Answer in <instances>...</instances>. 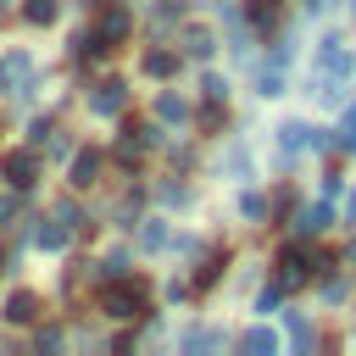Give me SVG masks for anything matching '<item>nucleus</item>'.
I'll list each match as a JSON object with an SVG mask.
<instances>
[{
	"label": "nucleus",
	"mask_w": 356,
	"mask_h": 356,
	"mask_svg": "<svg viewBox=\"0 0 356 356\" xmlns=\"http://www.w3.org/2000/svg\"><path fill=\"white\" fill-rule=\"evenodd\" d=\"M222 345H228L222 328H195V334H184V350H222Z\"/></svg>",
	"instance_id": "obj_14"
},
{
	"label": "nucleus",
	"mask_w": 356,
	"mask_h": 356,
	"mask_svg": "<svg viewBox=\"0 0 356 356\" xmlns=\"http://www.w3.org/2000/svg\"><path fill=\"white\" fill-rule=\"evenodd\" d=\"M0 172H6L17 189H28V184L39 178V156H33V150H11V156L0 161Z\"/></svg>",
	"instance_id": "obj_5"
},
{
	"label": "nucleus",
	"mask_w": 356,
	"mask_h": 356,
	"mask_svg": "<svg viewBox=\"0 0 356 356\" xmlns=\"http://www.w3.org/2000/svg\"><path fill=\"white\" fill-rule=\"evenodd\" d=\"M317 72H339V78L350 72V50H345V39H339V33H328V39L317 44Z\"/></svg>",
	"instance_id": "obj_4"
},
{
	"label": "nucleus",
	"mask_w": 356,
	"mask_h": 356,
	"mask_svg": "<svg viewBox=\"0 0 356 356\" xmlns=\"http://www.w3.org/2000/svg\"><path fill=\"white\" fill-rule=\"evenodd\" d=\"M56 217H61L67 228H78V206H72V200H61V206H56Z\"/></svg>",
	"instance_id": "obj_27"
},
{
	"label": "nucleus",
	"mask_w": 356,
	"mask_h": 356,
	"mask_svg": "<svg viewBox=\"0 0 356 356\" xmlns=\"http://www.w3.org/2000/svg\"><path fill=\"white\" fill-rule=\"evenodd\" d=\"M39 350H61V328H44L39 334Z\"/></svg>",
	"instance_id": "obj_28"
},
{
	"label": "nucleus",
	"mask_w": 356,
	"mask_h": 356,
	"mask_svg": "<svg viewBox=\"0 0 356 356\" xmlns=\"http://www.w3.org/2000/svg\"><path fill=\"white\" fill-rule=\"evenodd\" d=\"M312 339H317V334H312V323H306L300 312H289V345H295V350H312Z\"/></svg>",
	"instance_id": "obj_17"
},
{
	"label": "nucleus",
	"mask_w": 356,
	"mask_h": 356,
	"mask_svg": "<svg viewBox=\"0 0 356 356\" xmlns=\"http://www.w3.org/2000/svg\"><path fill=\"white\" fill-rule=\"evenodd\" d=\"M6 317H11V323H33V317H39V295H33V289H17V295L6 300Z\"/></svg>",
	"instance_id": "obj_10"
},
{
	"label": "nucleus",
	"mask_w": 356,
	"mask_h": 356,
	"mask_svg": "<svg viewBox=\"0 0 356 356\" xmlns=\"http://www.w3.org/2000/svg\"><path fill=\"white\" fill-rule=\"evenodd\" d=\"M95 178H100V156L95 150H78L72 156V189H89Z\"/></svg>",
	"instance_id": "obj_9"
},
{
	"label": "nucleus",
	"mask_w": 356,
	"mask_h": 356,
	"mask_svg": "<svg viewBox=\"0 0 356 356\" xmlns=\"http://www.w3.org/2000/svg\"><path fill=\"white\" fill-rule=\"evenodd\" d=\"M278 295H284V284H273V289H261V295H256V312H261V317H267V312H278Z\"/></svg>",
	"instance_id": "obj_21"
},
{
	"label": "nucleus",
	"mask_w": 356,
	"mask_h": 356,
	"mask_svg": "<svg viewBox=\"0 0 356 356\" xmlns=\"http://www.w3.org/2000/svg\"><path fill=\"white\" fill-rule=\"evenodd\" d=\"M156 117H161V122H184L189 111H184V100H178V95H161V100H156Z\"/></svg>",
	"instance_id": "obj_18"
},
{
	"label": "nucleus",
	"mask_w": 356,
	"mask_h": 356,
	"mask_svg": "<svg viewBox=\"0 0 356 356\" xmlns=\"http://www.w3.org/2000/svg\"><path fill=\"white\" fill-rule=\"evenodd\" d=\"M22 17H28V22H50V17H56V0H28Z\"/></svg>",
	"instance_id": "obj_20"
},
{
	"label": "nucleus",
	"mask_w": 356,
	"mask_h": 356,
	"mask_svg": "<svg viewBox=\"0 0 356 356\" xmlns=\"http://www.w3.org/2000/svg\"><path fill=\"white\" fill-rule=\"evenodd\" d=\"M28 78H33V56H28V50H11V56H0V89H11V95H28Z\"/></svg>",
	"instance_id": "obj_2"
},
{
	"label": "nucleus",
	"mask_w": 356,
	"mask_h": 356,
	"mask_svg": "<svg viewBox=\"0 0 356 356\" xmlns=\"http://www.w3.org/2000/svg\"><path fill=\"white\" fill-rule=\"evenodd\" d=\"M100 312H106V317H117V323L139 317V312H145V300H139V284H111V289L100 295Z\"/></svg>",
	"instance_id": "obj_1"
},
{
	"label": "nucleus",
	"mask_w": 356,
	"mask_h": 356,
	"mask_svg": "<svg viewBox=\"0 0 356 356\" xmlns=\"http://www.w3.org/2000/svg\"><path fill=\"white\" fill-rule=\"evenodd\" d=\"M161 245H167V228L161 222H145L139 228V250H161Z\"/></svg>",
	"instance_id": "obj_19"
},
{
	"label": "nucleus",
	"mask_w": 356,
	"mask_h": 356,
	"mask_svg": "<svg viewBox=\"0 0 356 356\" xmlns=\"http://www.w3.org/2000/svg\"><path fill=\"white\" fill-rule=\"evenodd\" d=\"M145 72H150V78H172V72H178V56H172V50H150V56H145Z\"/></svg>",
	"instance_id": "obj_16"
},
{
	"label": "nucleus",
	"mask_w": 356,
	"mask_h": 356,
	"mask_svg": "<svg viewBox=\"0 0 356 356\" xmlns=\"http://www.w3.org/2000/svg\"><path fill=\"white\" fill-rule=\"evenodd\" d=\"M278 284H284V289H300V284H306V250H300V245H289V250L278 256Z\"/></svg>",
	"instance_id": "obj_6"
},
{
	"label": "nucleus",
	"mask_w": 356,
	"mask_h": 356,
	"mask_svg": "<svg viewBox=\"0 0 356 356\" xmlns=\"http://www.w3.org/2000/svg\"><path fill=\"white\" fill-rule=\"evenodd\" d=\"M206 100L222 106V100H228V78H206Z\"/></svg>",
	"instance_id": "obj_22"
},
{
	"label": "nucleus",
	"mask_w": 356,
	"mask_h": 356,
	"mask_svg": "<svg viewBox=\"0 0 356 356\" xmlns=\"http://www.w3.org/2000/svg\"><path fill=\"white\" fill-rule=\"evenodd\" d=\"M217 267H222V256H211V261L195 273V284H200V289H206V284H217Z\"/></svg>",
	"instance_id": "obj_24"
},
{
	"label": "nucleus",
	"mask_w": 356,
	"mask_h": 356,
	"mask_svg": "<svg viewBox=\"0 0 356 356\" xmlns=\"http://www.w3.org/2000/svg\"><path fill=\"white\" fill-rule=\"evenodd\" d=\"M239 211H245V217H261V211H267V200H261V195H245V200H239Z\"/></svg>",
	"instance_id": "obj_26"
},
{
	"label": "nucleus",
	"mask_w": 356,
	"mask_h": 356,
	"mask_svg": "<svg viewBox=\"0 0 356 356\" xmlns=\"http://www.w3.org/2000/svg\"><path fill=\"white\" fill-rule=\"evenodd\" d=\"M67 234H72V228L56 217V222H39V228H33V245H39V250H61V245H67Z\"/></svg>",
	"instance_id": "obj_13"
},
{
	"label": "nucleus",
	"mask_w": 356,
	"mask_h": 356,
	"mask_svg": "<svg viewBox=\"0 0 356 356\" xmlns=\"http://www.w3.org/2000/svg\"><path fill=\"white\" fill-rule=\"evenodd\" d=\"M312 134H317V128H306V122H284V128H278V145H284V150H306Z\"/></svg>",
	"instance_id": "obj_15"
},
{
	"label": "nucleus",
	"mask_w": 356,
	"mask_h": 356,
	"mask_svg": "<svg viewBox=\"0 0 356 356\" xmlns=\"http://www.w3.org/2000/svg\"><path fill=\"white\" fill-rule=\"evenodd\" d=\"M161 200H167V206H184V200H189V189H178V184H161Z\"/></svg>",
	"instance_id": "obj_25"
},
{
	"label": "nucleus",
	"mask_w": 356,
	"mask_h": 356,
	"mask_svg": "<svg viewBox=\"0 0 356 356\" xmlns=\"http://www.w3.org/2000/svg\"><path fill=\"white\" fill-rule=\"evenodd\" d=\"M122 273H128V256L111 250V256H106V278H122Z\"/></svg>",
	"instance_id": "obj_23"
},
{
	"label": "nucleus",
	"mask_w": 356,
	"mask_h": 356,
	"mask_svg": "<svg viewBox=\"0 0 356 356\" xmlns=\"http://www.w3.org/2000/svg\"><path fill=\"white\" fill-rule=\"evenodd\" d=\"M345 217H350V222H356V189H350V195H345Z\"/></svg>",
	"instance_id": "obj_30"
},
{
	"label": "nucleus",
	"mask_w": 356,
	"mask_h": 356,
	"mask_svg": "<svg viewBox=\"0 0 356 356\" xmlns=\"http://www.w3.org/2000/svg\"><path fill=\"white\" fill-rule=\"evenodd\" d=\"M122 106H128V83H122V78L95 83V95H89V111H95V117H117Z\"/></svg>",
	"instance_id": "obj_3"
},
{
	"label": "nucleus",
	"mask_w": 356,
	"mask_h": 356,
	"mask_svg": "<svg viewBox=\"0 0 356 356\" xmlns=\"http://www.w3.org/2000/svg\"><path fill=\"white\" fill-rule=\"evenodd\" d=\"M211 50H217V39H211L206 28H195V22H189V28H184V56H195V61H206Z\"/></svg>",
	"instance_id": "obj_12"
},
{
	"label": "nucleus",
	"mask_w": 356,
	"mask_h": 356,
	"mask_svg": "<svg viewBox=\"0 0 356 356\" xmlns=\"http://www.w3.org/2000/svg\"><path fill=\"white\" fill-rule=\"evenodd\" d=\"M339 0H306V17H323V11H334Z\"/></svg>",
	"instance_id": "obj_29"
},
{
	"label": "nucleus",
	"mask_w": 356,
	"mask_h": 356,
	"mask_svg": "<svg viewBox=\"0 0 356 356\" xmlns=\"http://www.w3.org/2000/svg\"><path fill=\"white\" fill-rule=\"evenodd\" d=\"M239 350H250V356H273V350H278V334H273L267 323H256V328H245Z\"/></svg>",
	"instance_id": "obj_8"
},
{
	"label": "nucleus",
	"mask_w": 356,
	"mask_h": 356,
	"mask_svg": "<svg viewBox=\"0 0 356 356\" xmlns=\"http://www.w3.org/2000/svg\"><path fill=\"white\" fill-rule=\"evenodd\" d=\"M334 222V211H328V200H317V206H300V217H295V234H323Z\"/></svg>",
	"instance_id": "obj_7"
},
{
	"label": "nucleus",
	"mask_w": 356,
	"mask_h": 356,
	"mask_svg": "<svg viewBox=\"0 0 356 356\" xmlns=\"http://www.w3.org/2000/svg\"><path fill=\"white\" fill-rule=\"evenodd\" d=\"M95 33H100V39H106V50H111V44H117V39H128V11H122V6H117V11H106V17H100V28H95Z\"/></svg>",
	"instance_id": "obj_11"
}]
</instances>
